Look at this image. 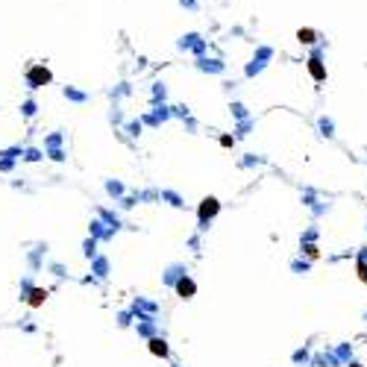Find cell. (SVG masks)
<instances>
[{
	"label": "cell",
	"instance_id": "8",
	"mask_svg": "<svg viewBox=\"0 0 367 367\" xmlns=\"http://www.w3.org/2000/svg\"><path fill=\"white\" fill-rule=\"evenodd\" d=\"M358 279L367 282V262H364V259H358Z\"/></svg>",
	"mask_w": 367,
	"mask_h": 367
},
{
	"label": "cell",
	"instance_id": "7",
	"mask_svg": "<svg viewBox=\"0 0 367 367\" xmlns=\"http://www.w3.org/2000/svg\"><path fill=\"white\" fill-rule=\"evenodd\" d=\"M150 352H153V355H162V358H165V355H167V344L162 341V338H153V341H150Z\"/></svg>",
	"mask_w": 367,
	"mask_h": 367
},
{
	"label": "cell",
	"instance_id": "3",
	"mask_svg": "<svg viewBox=\"0 0 367 367\" xmlns=\"http://www.w3.org/2000/svg\"><path fill=\"white\" fill-rule=\"evenodd\" d=\"M27 80H30V85H44V83H50V71L47 68H33L30 74H27Z\"/></svg>",
	"mask_w": 367,
	"mask_h": 367
},
{
	"label": "cell",
	"instance_id": "1",
	"mask_svg": "<svg viewBox=\"0 0 367 367\" xmlns=\"http://www.w3.org/2000/svg\"><path fill=\"white\" fill-rule=\"evenodd\" d=\"M309 74L315 83H326V65H323V47H315L309 56Z\"/></svg>",
	"mask_w": 367,
	"mask_h": 367
},
{
	"label": "cell",
	"instance_id": "9",
	"mask_svg": "<svg viewBox=\"0 0 367 367\" xmlns=\"http://www.w3.org/2000/svg\"><path fill=\"white\" fill-rule=\"evenodd\" d=\"M220 144H223V147H232L235 138H232V135H223V138H220Z\"/></svg>",
	"mask_w": 367,
	"mask_h": 367
},
{
	"label": "cell",
	"instance_id": "6",
	"mask_svg": "<svg viewBox=\"0 0 367 367\" xmlns=\"http://www.w3.org/2000/svg\"><path fill=\"white\" fill-rule=\"evenodd\" d=\"M44 300H47V291H44V288H33V291H30V305H33V309H38Z\"/></svg>",
	"mask_w": 367,
	"mask_h": 367
},
{
	"label": "cell",
	"instance_id": "5",
	"mask_svg": "<svg viewBox=\"0 0 367 367\" xmlns=\"http://www.w3.org/2000/svg\"><path fill=\"white\" fill-rule=\"evenodd\" d=\"M176 291H179V297H194L197 285L191 282V279H179V282H176Z\"/></svg>",
	"mask_w": 367,
	"mask_h": 367
},
{
	"label": "cell",
	"instance_id": "2",
	"mask_svg": "<svg viewBox=\"0 0 367 367\" xmlns=\"http://www.w3.org/2000/svg\"><path fill=\"white\" fill-rule=\"evenodd\" d=\"M217 209H220V203H217L215 197H206V200L200 203V212H197V215H200V220L206 223V220H212V217L217 215Z\"/></svg>",
	"mask_w": 367,
	"mask_h": 367
},
{
	"label": "cell",
	"instance_id": "4",
	"mask_svg": "<svg viewBox=\"0 0 367 367\" xmlns=\"http://www.w3.org/2000/svg\"><path fill=\"white\" fill-rule=\"evenodd\" d=\"M297 41H300V44H315L317 33L312 30V27H300V30H297Z\"/></svg>",
	"mask_w": 367,
	"mask_h": 367
}]
</instances>
